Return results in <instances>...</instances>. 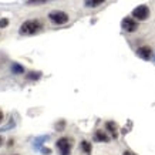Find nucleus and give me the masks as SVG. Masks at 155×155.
Here are the masks:
<instances>
[{"mask_svg": "<svg viewBox=\"0 0 155 155\" xmlns=\"http://www.w3.org/2000/svg\"><path fill=\"white\" fill-rule=\"evenodd\" d=\"M121 27L127 33H134L138 30V20H135L134 17H124L121 21Z\"/></svg>", "mask_w": 155, "mask_h": 155, "instance_id": "nucleus-5", "label": "nucleus"}, {"mask_svg": "<svg viewBox=\"0 0 155 155\" xmlns=\"http://www.w3.org/2000/svg\"><path fill=\"white\" fill-rule=\"evenodd\" d=\"M150 14H151V10L147 5H140L132 10V17H134L135 20H138V21H144V20H147L148 17H150Z\"/></svg>", "mask_w": 155, "mask_h": 155, "instance_id": "nucleus-4", "label": "nucleus"}, {"mask_svg": "<svg viewBox=\"0 0 155 155\" xmlns=\"http://www.w3.org/2000/svg\"><path fill=\"white\" fill-rule=\"evenodd\" d=\"M74 140L71 137H61L56 141V148L60 155H71Z\"/></svg>", "mask_w": 155, "mask_h": 155, "instance_id": "nucleus-2", "label": "nucleus"}, {"mask_svg": "<svg viewBox=\"0 0 155 155\" xmlns=\"http://www.w3.org/2000/svg\"><path fill=\"white\" fill-rule=\"evenodd\" d=\"M9 26V19H0V27L2 28H5V27H7Z\"/></svg>", "mask_w": 155, "mask_h": 155, "instance_id": "nucleus-15", "label": "nucleus"}, {"mask_svg": "<svg viewBox=\"0 0 155 155\" xmlns=\"http://www.w3.org/2000/svg\"><path fill=\"white\" fill-rule=\"evenodd\" d=\"M64 125H66V121H60V122H57L56 124V130L57 131H63V130H64Z\"/></svg>", "mask_w": 155, "mask_h": 155, "instance_id": "nucleus-14", "label": "nucleus"}, {"mask_svg": "<svg viewBox=\"0 0 155 155\" xmlns=\"http://www.w3.org/2000/svg\"><path fill=\"white\" fill-rule=\"evenodd\" d=\"M103 3H105V0H84L85 7H90V9H94V7H98Z\"/></svg>", "mask_w": 155, "mask_h": 155, "instance_id": "nucleus-9", "label": "nucleus"}, {"mask_svg": "<svg viewBox=\"0 0 155 155\" xmlns=\"http://www.w3.org/2000/svg\"><path fill=\"white\" fill-rule=\"evenodd\" d=\"M137 54L141 57L142 60H150L151 57H152V48L150 46H142L137 50Z\"/></svg>", "mask_w": 155, "mask_h": 155, "instance_id": "nucleus-6", "label": "nucleus"}, {"mask_svg": "<svg viewBox=\"0 0 155 155\" xmlns=\"http://www.w3.org/2000/svg\"><path fill=\"white\" fill-rule=\"evenodd\" d=\"M122 155H137L135 152H132V151H130V150H127V151H124L122 152Z\"/></svg>", "mask_w": 155, "mask_h": 155, "instance_id": "nucleus-16", "label": "nucleus"}, {"mask_svg": "<svg viewBox=\"0 0 155 155\" xmlns=\"http://www.w3.org/2000/svg\"><path fill=\"white\" fill-rule=\"evenodd\" d=\"M48 19L51 21L53 24H56V26H63V24H66L70 17H68V14L66 12H61V10H54L51 13L48 14Z\"/></svg>", "mask_w": 155, "mask_h": 155, "instance_id": "nucleus-3", "label": "nucleus"}, {"mask_svg": "<svg viewBox=\"0 0 155 155\" xmlns=\"http://www.w3.org/2000/svg\"><path fill=\"white\" fill-rule=\"evenodd\" d=\"M105 130L111 134V138H117L118 137V125L114 121H107L105 122Z\"/></svg>", "mask_w": 155, "mask_h": 155, "instance_id": "nucleus-8", "label": "nucleus"}, {"mask_svg": "<svg viewBox=\"0 0 155 155\" xmlns=\"http://www.w3.org/2000/svg\"><path fill=\"white\" fill-rule=\"evenodd\" d=\"M41 28L43 23L40 20H27L20 26L19 33L21 36H33V34H37L38 31H41Z\"/></svg>", "mask_w": 155, "mask_h": 155, "instance_id": "nucleus-1", "label": "nucleus"}, {"mask_svg": "<svg viewBox=\"0 0 155 155\" xmlns=\"http://www.w3.org/2000/svg\"><path fill=\"white\" fill-rule=\"evenodd\" d=\"M3 142H5V138H3V137H0V145H2Z\"/></svg>", "mask_w": 155, "mask_h": 155, "instance_id": "nucleus-18", "label": "nucleus"}, {"mask_svg": "<svg viewBox=\"0 0 155 155\" xmlns=\"http://www.w3.org/2000/svg\"><path fill=\"white\" fill-rule=\"evenodd\" d=\"M111 137L108 135L104 130H97L94 132V141L95 142H110Z\"/></svg>", "mask_w": 155, "mask_h": 155, "instance_id": "nucleus-7", "label": "nucleus"}, {"mask_svg": "<svg viewBox=\"0 0 155 155\" xmlns=\"http://www.w3.org/2000/svg\"><path fill=\"white\" fill-rule=\"evenodd\" d=\"M12 70L16 73V74H20V73H24V68L21 66H19V64H13L12 66Z\"/></svg>", "mask_w": 155, "mask_h": 155, "instance_id": "nucleus-12", "label": "nucleus"}, {"mask_svg": "<svg viewBox=\"0 0 155 155\" xmlns=\"http://www.w3.org/2000/svg\"><path fill=\"white\" fill-rule=\"evenodd\" d=\"M80 150L83 151V152H85V154H90L91 152V150H93V147H91V144H90L88 141H81L80 142Z\"/></svg>", "mask_w": 155, "mask_h": 155, "instance_id": "nucleus-10", "label": "nucleus"}, {"mask_svg": "<svg viewBox=\"0 0 155 155\" xmlns=\"http://www.w3.org/2000/svg\"><path fill=\"white\" fill-rule=\"evenodd\" d=\"M40 77H41V74H40V73H34V71H30V73H27V75H26L27 80H33V81L38 80Z\"/></svg>", "mask_w": 155, "mask_h": 155, "instance_id": "nucleus-11", "label": "nucleus"}, {"mask_svg": "<svg viewBox=\"0 0 155 155\" xmlns=\"http://www.w3.org/2000/svg\"><path fill=\"white\" fill-rule=\"evenodd\" d=\"M3 121V111H2V110H0V122Z\"/></svg>", "mask_w": 155, "mask_h": 155, "instance_id": "nucleus-17", "label": "nucleus"}, {"mask_svg": "<svg viewBox=\"0 0 155 155\" xmlns=\"http://www.w3.org/2000/svg\"><path fill=\"white\" fill-rule=\"evenodd\" d=\"M47 0H28L27 5H44Z\"/></svg>", "mask_w": 155, "mask_h": 155, "instance_id": "nucleus-13", "label": "nucleus"}]
</instances>
